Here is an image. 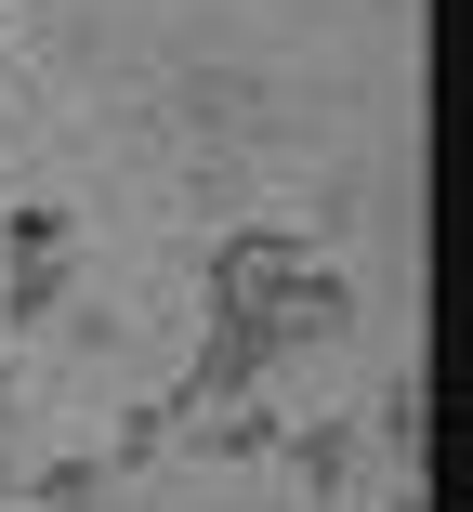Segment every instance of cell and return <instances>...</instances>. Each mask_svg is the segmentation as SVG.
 <instances>
[{
    "label": "cell",
    "mask_w": 473,
    "mask_h": 512,
    "mask_svg": "<svg viewBox=\"0 0 473 512\" xmlns=\"http://www.w3.org/2000/svg\"><path fill=\"white\" fill-rule=\"evenodd\" d=\"M211 289H224V316H237V329H263L276 355H316V342H342V329H355V302H342L329 250H316V237H290V224L224 237Z\"/></svg>",
    "instance_id": "obj_1"
}]
</instances>
